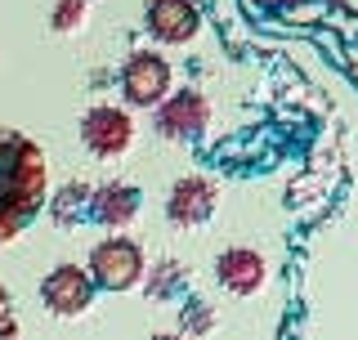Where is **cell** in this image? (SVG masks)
Here are the masks:
<instances>
[{"label":"cell","instance_id":"obj_11","mask_svg":"<svg viewBox=\"0 0 358 340\" xmlns=\"http://www.w3.org/2000/svg\"><path fill=\"white\" fill-rule=\"evenodd\" d=\"M90 18V0H59V5L50 9V27L59 31V36H72V31H81Z\"/></svg>","mask_w":358,"mask_h":340},{"label":"cell","instance_id":"obj_13","mask_svg":"<svg viewBox=\"0 0 358 340\" xmlns=\"http://www.w3.org/2000/svg\"><path fill=\"white\" fill-rule=\"evenodd\" d=\"M179 278H184V269H179L175 260H162V264L152 269V278H148V296H157V300L171 296V291L179 287Z\"/></svg>","mask_w":358,"mask_h":340},{"label":"cell","instance_id":"obj_9","mask_svg":"<svg viewBox=\"0 0 358 340\" xmlns=\"http://www.w3.org/2000/svg\"><path fill=\"white\" fill-rule=\"evenodd\" d=\"M201 18L193 9V0H152L148 5V31L162 45H188L197 36Z\"/></svg>","mask_w":358,"mask_h":340},{"label":"cell","instance_id":"obj_8","mask_svg":"<svg viewBox=\"0 0 358 340\" xmlns=\"http://www.w3.org/2000/svg\"><path fill=\"white\" fill-rule=\"evenodd\" d=\"M215 278L224 291H233V296H255V291L268 287V264L260 251H251V246H229L220 260H215Z\"/></svg>","mask_w":358,"mask_h":340},{"label":"cell","instance_id":"obj_17","mask_svg":"<svg viewBox=\"0 0 358 340\" xmlns=\"http://www.w3.org/2000/svg\"><path fill=\"white\" fill-rule=\"evenodd\" d=\"M152 340H188V336H179V332H157Z\"/></svg>","mask_w":358,"mask_h":340},{"label":"cell","instance_id":"obj_7","mask_svg":"<svg viewBox=\"0 0 358 340\" xmlns=\"http://www.w3.org/2000/svg\"><path fill=\"white\" fill-rule=\"evenodd\" d=\"M215 201H220L215 179L184 175L171 192H166V220L179 224V229H197V224H206L210 215H215Z\"/></svg>","mask_w":358,"mask_h":340},{"label":"cell","instance_id":"obj_12","mask_svg":"<svg viewBox=\"0 0 358 340\" xmlns=\"http://www.w3.org/2000/svg\"><path fill=\"white\" fill-rule=\"evenodd\" d=\"M85 206H90V188L85 184H67L59 197H54L50 211H54V220H59V224H76L85 215Z\"/></svg>","mask_w":358,"mask_h":340},{"label":"cell","instance_id":"obj_10","mask_svg":"<svg viewBox=\"0 0 358 340\" xmlns=\"http://www.w3.org/2000/svg\"><path fill=\"white\" fill-rule=\"evenodd\" d=\"M90 211H94V220L108 224V229H126V224L139 220V188L103 184V188L90 192Z\"/></svg>","mask_w":358,"mask_h":340},{"label":"cell","instance_id":"obj_15","mask_svg":"<svg viewBox=\"0 0 358 340\" xmlns=\"http://www.w3.org/2000/svg\"><path fill=\"white\" fill-rule=\"evenodd\" d=\"M5 323H14V318H9V296H5V287H0V327Z\"/></svg>","mask_w":358,"mask_h":340},{"label":"cell","instance_id":"obj_4","mask_svg":"<svg viewBox=\"0 0 358 340\" xmlns=\"http://www.w3.org/2000/svg\"><path fill=\"white\" fill-rule=\"evenodd\" d=\"M121 94L134 108H157L171 94V63L152 50H134L126 59V67H121Z\"/></svg>","mask_w":358,"mask_h":340},{"label":"cell","instance_id":"obj_5","mask_svg":"<svg viewBox=\"0 0 358 340\" xmlns=\"http://www.w3.org/2000/svg\"><path fill=\"white\" fill-rule=\"evenodd\" d=\"M41 300H45V309H50L54 318H76V313H85L90 300H94V278H90L85 269H76V264H59V269L45 274Z\"/></svg>","mask_w":358,"mask_h":340},{"label":"cell","instance_id":"obj_6","mask_svg":"<svg viewBox=\"0 0 358 340\" xmlns=\"http://www.w3.org/2000/svg\"><path fill=\"white\" fill-rule=\"evenodd\" d=\"M152 126L162 139H197L201 130L210 126V104L197 94V90H179V94H166L157 104Z\"/></svg>","mask_w":358,"mask_h":340},{"label":"cell","instance_id":"obj_14","mask_svg":"<svg viewBox=\"0 0 358 340\" xmlns=\"http://www.w3.org/2000/svg\"><path fill=\"white\" fill-rule=\"evenodd\" d=\"M188 332H210V327H215V318H210V309L206 304H188Z\"/></svg>","mask_w":358,"mask_h":340},{"label":"cell","instance_id":"obj_16","mask_svg":"<svg viewBox=\"0 0 358 340\" xmlns=\"http://www.w3.org/2000/svg\"><path fill=\"white\" fill-rule=\"evenodd\" d=\"M0 340H18V327H14V323H5V327H0Z\"/></svg>","mask_w":358,"mask_h":340},{"label":"cell","instance_id":"obj_3","mask_svg":"<svg viewBox=\"0 0 358 340\" xmlns=\"http://www.w3.org/2000/svg\"><path fill=\"white\" fill-rule=\"evenodd\" d=\"M134 121L126 108H112V104H99L81 117V143L90 157L99 162H121L130 148H134Z\"/></svg>","mask_w":358,"mask_h":340},{"label":"cell","instance_id":"obj_1","mask_svg":"<svg viewBox=\"0 0 358 340\" xmlns=\"http://www.w3.org/2000/svg\"><path fill=\"white\" fill-rule=\"evenodd\" d=\"M0 197L14 201L27 220L41 211V201H45V157L31 139L9 134L5 153H0Z\"/></svg>","mask_w":358,"mask_h":340},{"label":"cell","instance_id":"obj_18","mask_svg":"<svg viewBox=\"0 0 358 340\" xmlns=\"http://www.w3.org/2000/svg\"><path fill=\"white\" fill-rule=\"evenodd\" d=\"M5 143H9V130H5V126H0V153H5Z\"/></svg>","mask_w":358,"mask_h":340},{"label":"cell","instance_id":"obj_2","mask_svg":"<svg viewBox=\"0 0 358 340\" xmlns=\"http://www.w3.org/2000/svg\"><path fill=\"white\" fill-rule=\"evenodd\" d=\"M143 274H148V260H143V246L130 242V237H108L90 251V278L94 287L108 291H130L139 287Z\"/></svg>","mask_w":358,"mask_h":340}]
</instances>
